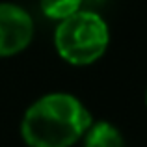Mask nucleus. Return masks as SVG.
<instances>
[{"label":"nucleus","instance_id":"2","mask_svg":"<svg viewBox=\"0 0 147 147\" xmlns=\"http://www.w3.org/2000/svg\"><path fill=\"white\" fill-rule=\"evenodd\" d=\"M110 41L108 26L100 15L93 11H76L60 21L54 32L56 50L73 65L93 63L104 54Z\"/></svg>","mask_w":147,"mask_h":147},{"label":"nucleus","instance_id":"5","mask_svg":"<svg viewBox=\"0 0 147 147\" xmlns=\"http://www.w3.org/2000/svg\"><path fill=\"white\" fill-rule=\"evenodd\" d=\"M82 0H41V9L49 19L63 21L76 13Z\"/></svg>","mask_w":147,"mask_h":147},{"label":"nucleus","instance_id":"4","mask_svg":"<svg viewBox=\"0 0 147 147\" xmlns=\"http://www.w3.org/2000/svg\"><path fill=\"white\" fill-rule=\"evenodd\" d=\"M84 147H125L121 132L106 121H99L86 130Z\"/></svg>","mask_w":147,"mask_h":147},{"label":"nucleus","instance_id":"1","mask_svg":"<svg viewBox=\"0 0 147 147\" xmlns=\"http://www.w3.org/2000/svg\"><path fill=\"white\" fill-rule=\"evenodd\" d=\"M91 127V115L76 97L49 93L26 110L21 123L30 147H69Z\"/></svg>","mask_w":147,"mask_h":147},{"label":"nucleus","instance_id":"3","mask_svg":"<svg viewBox=\"0 0 147 147\" xmlns=\"http://www.w3.org/2000/svg\"><path fill=\"white\" fill-rule=\"evenodd\" d=\"M34 21L21 6L0 4V56H11L30 45Z\"/></svg>","mask_w":147,"mask_h":147},{"label":"nucleus","instance_id":"6","mask_svg":"<svg viewBox=\"0 0 147 147\" xmlns=\"http://www.w3.org/2000/svg\"><path fill=\"white\" fill-rule=\"evenodd\" d=\"M145 100H147V93H145Z\"/></svg>","mask_w":147,"mask_h":147}]
</instances>
